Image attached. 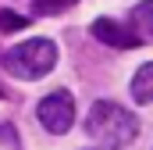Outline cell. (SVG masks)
Masks as SVG:
<instances>
[{"label": "cell", "instance_id": "1", "mask_svg": "<svg viewBox=\"0 0 153 150\" xmlns=\"http://www.w3.org/2000/svg\"><path fill=\"white\" fill-rule=\"evenodd\" d=\"M85 132L107 147H128L135 136H139V122L135 114L125 111L121 104H111V100H100L89 107V118H85Z\"/></svg>", "mask_w": 153, "mask_h": 150}, {"label": "cell", "instance_id": "2", "mask_svg": "<svg viewBox=\"0 0 153 150\" xmlns=\"http://www.w3.org/2000/svg\"><path fill=\"white\" fill-rule=\"evenodd\" d=\"M4 64H7V72L14 75V79L32 82V79H43V75L53 72V64H57V46H53L50 39H25V43H18V46L7 50Z\"/></svg>", "mask_w": 153, "mask_h": 150}, {"label": "cell", "instance_id": "3", "mask_svg": "<svg viewBox=\"0 0 153 150\" xmlns=\"http://www.w3.org/2000/svg\"><path fill=\"white\" fill-rule=\"evenodd\" d=\"M36 118H39V125H43L46 132L64 136V132L71 129V122H75V100H71L64 89H57V93H50V97L39 100Z\"/></svg>", "mask_w": 153, "mask_h": 150}, {"label": "cell", "instance_id": "4", "mask_svg": "<svg viewBox=\"0 0 153 150\" xmlns=\"http://www.w3.org/2000/svg\"><path fill=\"white\" fill-rule=\"evenodd\" d=\"M93 36L100 39V43H107V46H121V50H128V46H139V43H143L132 29H125V25L114 22V18H96V22H93Z\"/></svg>", "mask_w": 153, "mask_h": 150}, {"label": "cell", "instance_id": "5", "mask_svg": "<svg viewBox=\"0 0 153 150\" xmlns=\"http://www.w3.org/2000/svg\"><path fill=\"white\" fill-rule=\"evenodd\" d=\"M132 100L135 104H153V61L150 64H143L139 72L132 75Z\"/></svg>", "mask_w": 153, "mask_h": 150}, {"label": "cell", "instance_id": "6", "mask_svg": "<svg viewBox=\"0 0 153 150\" xmlns=\"http://www.w3.org/2000/svg\"><path fill=\"white\" fill-rule=\"evenodd\" d=\"M132 29L139 39H150L153 36V0H143L135 11H132Z\"/></svg>", "mask_w": 153, "mask_h": 150}, {"label": "cell", "instance_id": "7", "mask_svg": "<svg viewBox=\"0 0 153 150\" xmlns=\"http://www.w3.org/2000/svg\"><path fill=\"white\" fill-rule=\"evenodd\" d=\"M0 29H4V32L25 29V18H22V14H11V11H0Z\"/></svg>", "mask_w": 153, "mask_h": 150}, {"label": "cell", "instance_id": "8", "mask_svg": "<svg viewBox=\"0 0 153 150\" xmlns=\"http://www.w3.org/2000/svg\"><path fill=\"white\" fill-rule=\"evenodd\" d=\"M0 143H7V147H18V136H14V129L0 125Z\"/></svg>", "mask_w": 153, "mask_h": 150}, {"label": "cell", "instance_id": "9", "mask_svg": "<svg viewBox=\"0 0 153 150\" xmlns=\"http://www.w3.org/2000/svg\"><path fill=\"white\" fill-rule=\"evenodd\" d=\"M100 150H121V147H100Z\"/></svg>", "mask_w": 153, "mask_h": 150}, {"label": "cell", "instance_id": "10", "mask_svg": "<svg viewBox=\"0 0 153 150\" xmlns=\"http://www.w3.org/2000/svg\"><path fill=\"white\" fill-rule=\"evenodd\" d=\"M0 97H4V93H0Z\"/></svg>", "mask_w": 153, "mask_h": 150}]
</instances>
